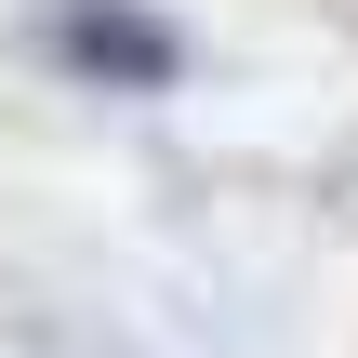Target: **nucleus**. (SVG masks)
<instances>
[{"label":"nucleus","instance_id":"obj_1","mask_svg":"<svg viewBox=\"0 0 358 358\" xmlns=\"http://www.w3.org/2000/svg\"><path fill=\"white\" fill-rule=\"evenodd\" d=\"M53 53H66V66H93V80H106V66H120V80H173V66H186V53H173V27H159V13H133V0H66V13H53Z\"/></svg>","mask_w":358,"mask_h":358}]
</instances>
